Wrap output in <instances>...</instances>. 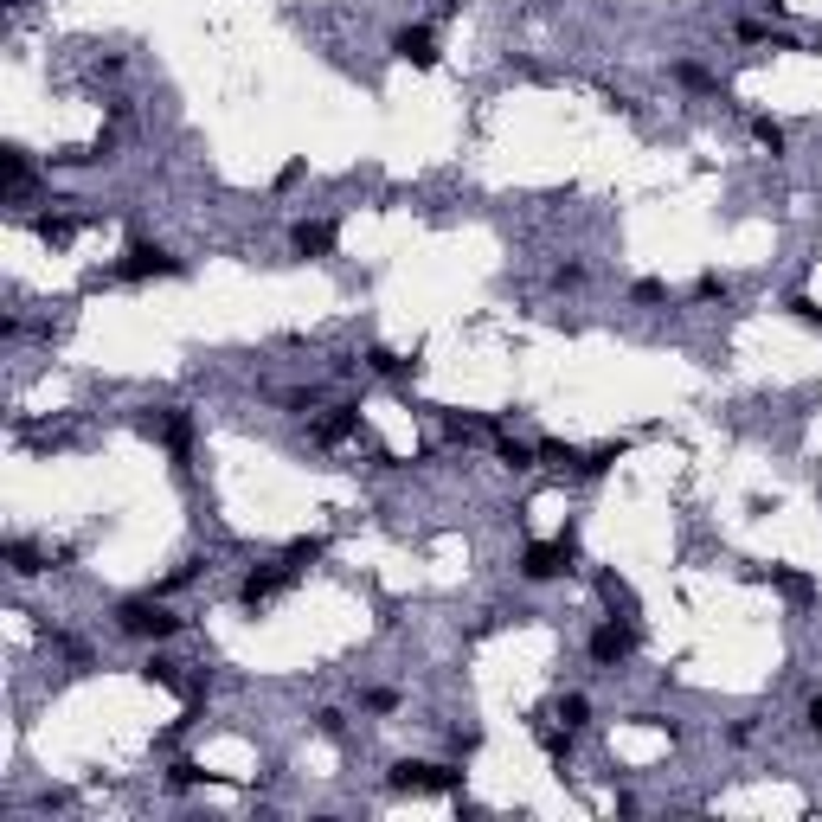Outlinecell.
I'll use <instances>...</instances> for the list:
<instances>
[{"label":"cell","instance_id":"6da1fadb","mask_svg":"<svg viewBox=\"0 0 822 822\" xmlns=\"http://www.w3.org/2000/svg\"><path fill=\"white\" fill-rule=\"evenodd\" d=\"M116 630L141 636V643H168V636H180V617L161 604V597H122L116 604Z\"/></svg>","mask_w":822,"mask_h":822},{"label":"cell","instance_id":"7a4b0ae2","mask_svg":"<svg viewBox=\"0 0 822 822\" xmlns=\"http://www.w3.org/2000/svg\"><path fill=\"white\" fill-rule=\"evenodd\" d=\"M463 771L457 765H430V759H399L392 765V790H424V797H443V790H457Z\"/></svg>","mask_w":822,"mask_h":822},{"label":"cell","instance_id":"3957f363","mask_svg":"<svg viewBox=\"0 0 822 822\" xmlns=\"http://www.w3.org/2000/svg\"><path fill=\"white\" fill-rule=\"evenodd\" d=\"M187 264L174 257V251H161V245H129L122 251V264H116V276L122 283H148V276H180Z\"/></svg>","mask_w":822,"mask_h":822},{"label":"cell","instance_id":"277c9868","mask_svg":"<svg viewBox=\"0 0 822 822\" xmlns=\"http://www.w3.org/2000/svg\"><path fill=\"white\" fill-rule=\"evenodd\" d=\"M630 649H636V624H630V617H604V624L591 630V662H597V668L630 662Z\"/></svg>","mask_w":822,"mask_h":822},{"label":"cell","instance_id":"5b68a950","mask_svg":"<svg viewBox=\"0 0 822 822\" xmlns=\"http://www.w3.org/2000/svg\"><path fill=\"white\" fill-rule=\"evenodd\" d=\"M520 572H527L534 585H546V578H566V572H572V546H566V540H540V546H527Z\"/></svg>","mask_w":822,"mask_h":822},{"label":"cell","instance_id":"8992f818","mask_svg":"<svg viewBox=\"0 0 822 822\" xmlns=\"http://www.w3.org/2000/svg\"><path fill=\"white\" fill-rule=\"evenodd\" d=\"M392 52H399L405 64H424V71L437 64V39H430V26H399V33H392Z\"/></svg>","mask_w":822,"mask_h":822},{"label":"cell","instance_id":"52a82bcc","mask_svg":"<svg viewBox=\"0 0 822 822\" xmlns=\"http://www.w3.org/2000/svg\"><path fill=\"white\" fill-rule=\"evenodd\" d=\"M289 578H295L289 566H264V572H251V578H245V591H238V597H245V604L257 611V604H270V597H276Z\"/></svg>","mask_w":822,"mask_h":822},{"label":"cell","instance_id":"ba28073f","mask_svg":"<svg viewBox=\"0 0 822 822\" xmlns=\"http://www.w3.org/2000/svg\"><path fill=\"white\" fill-rule=\"evenodd\" d=\"M289 245H295V257H328V251H334V226H322V218H303V226L289 232Z\"/></svg>","mask_w":822,"mask_h":822},{"label":"cell","instance_id":"9c48e42d","mask_svg":"<svg viewBox=\"0 0 822 822\" xmlns=\"http://www.w3.org/2000/svg\"><path fill=\"white\" fill-rule=\"evenodd\" d=\"M360 366L386 372V380H411V372H418V360H399L392 347H366V360H360Z\"/></svg>","mask_w":822,"mask_h":822},{"label":"cell","instance_id":"30bf717a","mask_svg":"<svg viewBox=\"0 0 822 822\" xmlns=\"http://www.w3.org/2000/svg\"><path fill=\"white\" fill-rule=\"evenodd\" d=\"M353 430H360V411H353V405H334V418H322V424H315V437H322V443H341V437H353Z\"/></svg>","mask_w":822,"mask_h":822},{"label":"cell","instance_id":"8fae6325","mask_svg":"<svg viewBox=\"0 0 822 822\" xmlns=\"http://www.w3.org/2000/svg\"><path fill=\"white\" fill-rule=\"evenodd\" d=\"M141 675L155 682V688H168V694L187 688V682H180V662H168V655H148V662H141Z\"/></svg>","mask_w":822,"mask_h":822},{"label":"cell","instance_id":"7c38bea8","mask_svg":"<svg viewBox=\"0 0 822 822\" xmlns=\"http://www.w3.org/2000/svg\"><path fill=\"white\" fill-rule=\"evenodd\" d=\"M0 168H7V193H20V187L33 180V161H26V148H7V155H0Z\"/></svg>","mask_w":822,"mask_h":822},{"label":"cell","instance_id":"4fadbf2b","mask_svg":"<svg viewBox=\"0 0 822 822\" xmlns=\"http://www.w3.org/2000/svg\"><path fill=\"white\" fill-rule=\"evenodd\" d=\"M765 578H771V585H778V591H790V597H809V591H816V585H809V578H803V572H790V566H771V572H765Z\"/></svg>","mask_w":822,"mask_h":822},{"label":"cell","instance_id":"5bb4252c","mask_svg":"<svg viewBox=\"0 0 822 822\" xmlns=\"http://www.w3.org/2000/svg\"><path fill=\"white\" fill-rule=\"evenodd\" d=\"M322 553H328V540H295V546L283 553V566H289V572H303V566H309V559H322Z\"/></svg>","mask_w":822,"mask_h":822},{"label":"cell","instance_id":"9a60e30c","mask_svg":"<svg viewBox=\"0 0 822 822\" xmlns=\"http://www.w3.org/2000/svg\"><path fill=\"white\" fill-rule=\"evenodd\" d=\"M559 720H566L572 732H578V726H591V701H585V694H566V701H559Z\"/></svg>","mask_w":822,"mask_h":822},{"label":"cell","instance_id":"2e32d148","mask_svg":"<svg viewBox=\"0 0 822 822\" xmlns=\"http://www.w3.org/2000/svg\"><path fill=\"white\" fill-rule=\"evenodd\" d=\"M675 78H682L688 91H713V71H707V64H694V58H682V64H675Z\"/></svg>","mask_w":822,"mask_h":822},{"label":"cell","instance_id":"e0dca14e","mask_svg":"<svg viewBox=\"0 0 822 822\" xmlns=\"http://www.w3.org/2000/svg\"><path fill=\"white\" fill-rule=\"evenodd\" d=\"M752 135H759V141L771 148V155H784V148H790V135H784V129H778L771 116H759V122H752Z\"/></svg>","mask_w":822,"mask_h":822},{"label":"cell","instance_id":"ac0fdd59","mask_svg":"<svg viewBox=\"0 0 822 822\" xmlns=\"http://www.w3.org/2000/svg\"><path fill=\"white\" fill-rule=\"evenodd\" d=\"M315 732H322V739H341V732H347V713H341V707H322V713H315Z\"/></svg>","mask_w":822,"mask_h":822},{"label":"cell","instance_id":"d6986e66","mask_svg":"<svg viewBox=\"0 0 822 822\" xmlns=\"http://www.w3.org/2000/svg\"><path fill=\"white\" fill-rule=\"evenodd\" d=\"M597 591H604V597H611V604H624V611H636V597H630V585H624V578H611V572H604V578H597Z\"/></svg>","mask_w":822,"mask_h":822},{"label":"cell","instance_id":"ffe728a7","mask_svg":"<svg viewBox=\"0 0 822 822\" xmlns=\"http://www.w3.org/2000/svg\"><path fill=\"white\" fill-rule=\"evenodd\" d=\"M199 778H206V771H199V765H193V759H180V765H174V771H168V784H174V790H193V784H199Z\"/></svg>","mask_w":822,"mask_h":822},{"label":"cell","instance_id":"44dd1931","mask_svg":"<svg viewBox=\"0 0 822 822\" xmlns=\"http://www.w3.org/2000/svg\"><path fill=\"white\" fill-rule=\"evenodd\" d=\"M790 315L809 322V328H822V303H809V295H790Z\"/></svg>","mask_w":822,"mask_h":822},{"label":"cell","instance_id":"7402d4cb","mask_svg":"<svg viewBox=\"0 0 822 822\" xmlns=\"http://www.w3.org/2000/svg\"><path fill=\"white\" fill-rule=\"evenodd\" d=\"M33 226H39V238H52V245L71 238V218H33Z\"/></svg>","mask_w":822,"mask_h":822},{"label":"cell","instance_id":"603a6c76","mask_svg":"<svg viewBox=\"0 0 822 822\" xmlns=\"http://www.w3.org/2000/svg\"><path fill=\"white\" fill-rule=\"evenodd\" d=\"M694 303H726V283H720V276H701V283H694Z\"/></svg>","mask_w":822,"mask_h":822},{"label":"cell","instance_id":"cb8c5ba5","mask_svg":"<svg viewBox=\"0 0 822 822\" xmlns=\"http://www.w3.org/2000/svg\"><path fill=\"white\" fill-rule=\"evenodd\" d=\"M366 707H372V713H399V694H392V688H372Z\"/></svg>","mask_w":822,"mask_h":822},{"label":"cell","instance_id":"d4e9b609","mask_svg":"<svg viewBox=\"0 0 822 822\" xmlns=\"http://www.w3.org/2000/svg\"><path fill=\"white\" fill-rule=\"evenodd\" d=\"M553 283H559V289H566V283H585V264H559V270H553Z\"/></svg>","mask_w":822,"mask_h":822}]
</instances>
